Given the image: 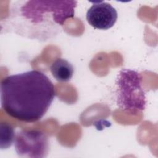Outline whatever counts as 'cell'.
<instances>
[{"label":"cell","mask_w":158,"mask_h":158,"mask_svg":"<svg viewBox=\"0 0 158 158\" xmlns=\"http://www.w3.org/2000/svg\"><path fill=\"white\" fill-rule=\"evenodd\" d=\"M55 96L52 82L36 70L7 76L1 83L2 109L11 117L24 122L42 118Z\"/></svg>","instance_id":"1"},{"label":"cell","mask_w":158,"mask_h":158,"mask_svg":"<svg viewBox=\"0 0 158 158\" xmlns=\"http://www.w3.org/2000/svg\"><path fill=\"white\" fill-rule=\"evenodd\" d=\"M76 1H23L17 4L15 15L32 28L43 25H63L74 17Z\"/></svg>","instance_id":"2"},{"label":"cell","mask_w":158,"mask_h":158,"mask_svg":"<svg viewBox=\"0 0 158 158\" xmlns=\"http://www.w3.org/2000/svg\"><path fill=\"white\" fill-rule=\"evenodd\" d=\"M117 104L130 114L144 110L145 93L142 88V76L136 71L123 69L117 79Z\"/></svg>","instance_id":"3"},{"label":"cell","mask_w":158,"mask_h":158,"mask_svg":"<svg viewBox=\"0 0 158 158\" xmlns=\"http://www.w3.org/2000/svg\"><path fill=\"white\" fill-rule=\"evenodd\" d=\"M14 146L19 157L42 158L48 155L49 141L47 135L40 130H22L15 135Z\"/></svg>","instance_id":"4"},{"label":"cell","mask_w":158,"mask_h":158,"mask_svg":"<svg viewBox=\"0 0 158 158\" xmlns=\"http://www.w3.org/2000/svg\"><path fill=\"white\" fill-rule=\"evenodd\" d=\"M117 12L112 6L103 1L94 2L86 12V20L94 28L108 30L117 19Z\"/></svg>","instance_id":"5"},{"label":"cell","mask_w":158,"mask_h":158,"mask_svg":"<svg viewBox=\"0 0 158 158\" xmlns=\"http://www.w3.org/2000/svg\"><path fill=\"white\" fill-rule=\"evenodd\" d=\"M53 77L59 82H67L71 80L74 73L72 65L66 59L57 58L50 66Z\"/></svg>","instance_id":"6"},{"label":"cell","mask_w":158,"mask_h":158,"mask_svg":"<svg viewBox=\"0 0 158 158\" xmlns=\"http://www.w3.org/2000/svg\"><path fill=\"white\" fill-rule=\"evenodd\" d=\"M1 149H7L10 147L15 140V133L14 128L9 123H1Z\"/></svg>","instance_id":"7"}]
</instances>
